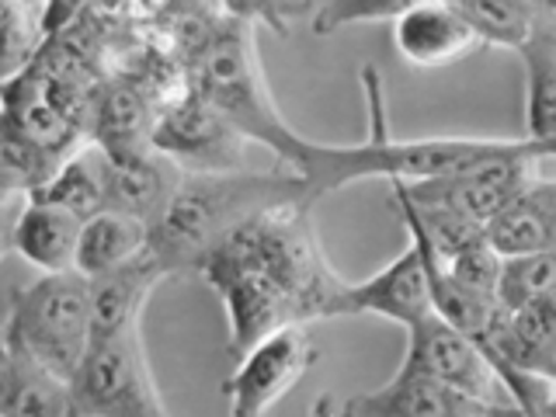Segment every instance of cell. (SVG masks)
Returning <instances> with one entry per match:
<instances>
[{"mask_svg":"<svg viewBox=\"0 0 556 417\" xmlns=\"http://www.w3.org/2000/svg\"><path fill=\"white\" fill-rule=\"evenodd\" d=\"M74 417H170L150 372L143 324L91 344L77 376L70 379Z\"/></svg>","mask_w":556,"mask_h":417,"instance_id":"cell-6","label":"cell"},{"mask_svg":"<svg viewBox=\"0 0 556 417\" xmlns=\"http://www.w3.org/2000/svg\"><path fill=\"white\" fill-rule=\"evenodd\" d=\"M445 268V275L452 278L456 286L477 292V295H486V300H494V286H497V271H501V257L486 248V240L477 243V248H466L459 251L456 257L448 261H439Z\"/></svg>","mask_w":556,"mask_h":417,"instance_id":"cell-24","label":"cell"},{"mask_svg":"<svg viewBox=\"0 0 556 417\" xmlns=\"http://www.w3.org/2000/svg\"><path fill=\"white\" fill-rule=\"evenodd\" d=\"M282 205H317L292 170H219L181 174L164 216L150 226V254L167 275L199 271L202 257L223 237L261 213Z\"/></svg>","mask_w":556,"mask_h":417,"instance_id":"cell-3","label":"cell"},{"mask_svg":"<svg viewBox=\"0 0 556 417\" xmlns=\"http://www.w3.org/2000/svg\"><path fill=\"white\" fill-rule=\"evenodd\" d=\"M431 313L428 300V275H425V257H421V243L410 237L407 251L393 257L387 268L369 275L365 282L348 286L334 292V300L327 306L324 320H338V317H382L393 320L400 327H410L421 317Z\"/></svg>","mask_w":556,"mask_h":417,"instance_id":"cell-10","label":"cell"},{"mask_svg":"<svg viewBox=\"0 0 556 417\" xmlns=\"http://www.w3.org/2000/svg\"><path fill=\"white\" fill-rule=\"evenodd\" d=\"M181 185V170L156 150L109 153V170H104V213H122L139 223L153 226L164 216L167 202Z\"/></svg>","mask_w":556,"mask_h":417,"instance_id":"cell-14","label":"cell"},{"mask_svg":"<svg viewBox=\"0 0 556 417\" xmlns=\"http://www.w3.org/2000/svg\"><path fill=\"white\" fill-rule=\"evenodd\" d=\"M11 352H22L52 376L74 379L91 352V303L87 278L77 271L39 275L11 295L4 334Z\"/></svg>","mask_w":556,"mask_h":417,"instance_id":"cell-5","label":"cell"},{"mask_svg":"<svg viewBox=\"0 0 556 417\" xmlns=\"http://www.w3.org/2000/svg\"><path fill=\"white\" fill-rule=\"evenodd\" d=\"M400 369L442 382L445 390L473 400V404L511 407V400L504 396L501 379L494 372V365L486 362V355L463 330L448 327L434 313L407 327V352Z\"/></svg>","mask_w":556,"mask_h":417,"instance_id":"cell-7","label":"cell"},{"mask_svg":"<svg viewBox=\"0 0 556 417\" xmlns=\"http://www.w3.org/2000/svg\"><path fill=\"white\" fill-rule=\"evenodd\" d=\"M362 94L365 104H369V136H365V143L334 147V143H317V139L306 143L303 161L295 167V178H303L313 202L365 178L417 185V181L456 178V174L477 170L494 161H508V156L556 150V147L532 143V139H473V136L393 139L387 101H382V80L372 63L362 66Z\"/></svg>","mask_w":556,"mask_h":417,"instance_id":"cell-2","label":"cell"},{"mask_svg":"<svg viewBox=\"0 0 556 417\" xmlns=\"http://www.w3.org/2000/svg\"><path fill=\"white\" fill-rule=\"evenodd\" d=\"M191 91L213 104L243 143L271 150L278 156V167L295 174L309 139L295 132L275 109L248 22L223 14V25H216L213 39L195 56V87Z\"/></svg>","mask_w":556,"mask_h":417,"instance_id":"cell-4","label":"cell"},{"mask_svg":"<svg viewBox=\"0 0 556 417\" xmlns=\"http://www.w3.org/2000/svg\"><path fill=\"white\" fill-rule=\"evenodd\" d=\"M150 251V226L122 213H98L84 219L77 240L74 271L91 278L109 268L126 265V261Z\"/></svg>","mask_w":556,"mask_h":417,"instance_id":"cell-20","label":"cell"},{"mask_svg":"<svg viewBox=\"0 0 556 417\" xmlns=\"http://www.w3.org/2000/svg\"><path fill=\"white\" fill-rule=\"evenodd\" d=\"M167 278L150 251L118 268L87 278V303H91V344L122 334L132 324H143L150 292Z\"/></svg>","mask_w":556,"mask_h":417,"instance_id":"cell-13","label":"cell"},{"mask_svg":"<svg viewBox=\"0 0 556 417\" xmlns=\"http://www.w3.org/2000/svg\"><path fill=\"white\" fill-rule=\"evenodd\" d=\"M243 147L248 143L195 91L170 101L164 115L153 118L150 150L167 156L181 174L243 170Z\"/></svg>","mask_w":556,"mask_h":417,"instance_id":"cell-9","label":"cell"},{"mask_svg":"<svg viewBox=\"0 0 556 417\" xmlns=\"http://www.w3.org/2000/svg\"><path fill=\"white\" fill-rule=\"evenodd\" d=\"M0 417H74L70 382L8 348L0 376Z\"/></svg>","mask_w":556,"mask_h":417,"instance_id":"cell-18","label":"cell"},{"mask_svg":"<svg viewBox=\"0 0 556 417\" xmlns=\"http://www.w3.org/2000/svg\"><path fill=\"white\" fill-rule=\"evenodd\" d=\"M466 25L473 28L480 46L518 52L535 31L539 17L553 4H532V0H456Z\"/></svg>","mask_w":556,"mask_h":417,"instance_id":"cell-21","label":"cell"},{"mask_svg":"<svg viewBox=\"0 0 556 417\" xmlns=\"http://www.w3.org/2000/svg\"><path fill=\"white\" fill-rule=\"evenodd\" d=\"M393 46L414 70H442L483 49L456 0H407L393 17Z\"/></svg>","mask_w":556,"mask_h":417,"instance_id":"cell-12","label":"cell"},{"mask_svg":"<svg viewBox=\"0 0 556 417\" xmlns=\"http://www.w3.org/2000/svg\"><path fill=\"white\" fill-rule=\"evenodd\" d=\"M320 352L309 341L306 327H282L275 334L261 338L251 352L237 358L233 376L223 382V400L230 417H268V410L282 396L292 393Z\"/></svg>","mask_w":556,"mask_h":417,"instance_id":"cell-8","label":"cell"},{"mask_svg":"<svg viewBox=\"0 0 556 417\" xmlns=\"http://www.w3.org/2000/svg\"><path fill=\"white\" fill-rule=\"evenodd\" d=\"M8 199H17V195H11L8 185H4V178H0V202H8Z\"/></svg>","mask_w":556,"mask_h":417,"instance_id":"cell-28","label":"cell"},{"mask_svg":"<svg viewBox=\"0 0 556 417\" xmlns=\"http://www.w3.org/2000/svg\"><path fill=\"white\" fill-rule=\"evenodd\" d=\"M407 0H327L313 11V31L317 35H334L352 25H369V22H393L404 11Z\"/></svg>","mask_w":556,"mask_h":417,"instance_id":"cell-23","label":"cell"},{"mask_svg":"<svg viewBox=\"0 0 556 417\" xmlns=\"http://www.w3.org/2000/svg\"><path fill=\"white\" fill-rule=\"evenodd\" d=\"M480 410L486 407L407 369H396V376H390V382L376 390L355 393L348 400L320 393L313 404V417H473Z\"/></svg>","mask_w":556,"mask_h":417,"instance_id":"cell-11","label":"cell"},{"mask_svg":"<svg viewBox=\"0 0 556 417\" xmlns=\"http://www.w3.org/2000/svg\"><path fill=\"white\" fill-rule=\"evenodd\" d=\"M526 63V118L532 143L556 147V8L539 17L529 42L518 49Z\"/></svg>","mask_w":556,"mask_h":417,"instance_id":"cell-17","label":"cell"},{"mask_svg":"<svg viewBox=\"0 0 556 417\" xmlns=\"http://www.w3.org/2000/svg\"><path fill=\"white\" fill-rule=\"evenodd\" d=\"M4 365H8V341L0 338V376H4Z\"/></svg>","mask_w":556,"mask_h":417,"instance_id":"cell-27","label":"cell"},{"mask_svg":"<svg viewBox=\"0 0 556 417\" xmlns=\"http://www.w3.org/2000/svg\"><path fill=\"white\" fill-rule=\"evenodd\" d=\"M80 226L84 223L77 216L63 213L56 205L25 199L14 223V254H22L42 275L74 271Z\"/></svg>","mask_w":556,"mask_h":417,"instance_id":"cell-16","label":"cell"},{"mask_svg":"<svg viewBox=\"0 0 556 417\" xmlns=\"http://www.w3.org/2000/svg\"><path fill=\"white\" fill-rule=\"evenodd\" d=\"M104 170H109V153L98 143L77 147L56 170H52V178L25 199L49 202L84 223L104 213Z\"/></svg>","mask_w":556,"mask_h":417,"instance_id":"cell-19","label":"cell"},{"mask_svg":"<svg viewBox=\"0 0 556 417\" xmlns=\"http://www.w3.org/2000/svg\"><path fill=\"white\" fill-rule=\"evenodd\" d=\"M483 240L497 257L556 251V181L549 174L526 185L483 223Z\"/></svg>","mask_w":556,"mask_h":417,"instance_id":"cell-15","label":"cell"},{"mask_svg":"<svg viewBox=\"0 0 556 417\" xmlns=\"http://www.w3.org/2000/svg\"><path fill=\"white\" fill-rule=\"evenodd\" d=\"M494 303L504 313L539 306V303H556V251L501 257Z\"/></svg>","mask_w":556,"mask_h":417,"instance_id":"cell-22","label":"cell"},{"mask_svg":"<svg viewBox=\"0 0 556 417\" xmlns=\"http://www.w3.org/2000/svg\"><path fill=\"white\" fill-rule=\"evenodd\" d=\"M473 417H526V414H521L518 407H486V410H480Z\"/></svg>","mask_w":556,"mask_h":417,"instance_id":"cell-26","label":"cell"},{"mask_svg":"<svg viewBox=\"0 0 556 417\" xmlns=\"http://www.w3.org/2000/svg\"><path fill=\"white\" fill-rule=\"evenodd\" d=\"M22 202L25 195L0 202V261L14 254V223H17V213H22Z\"/></svg>","mask_w":556,"mask_h":417,"instance_id":"cell-25","label":"cell"},{"mask_svg":"<svg viewBox=\"0 0 556 417\" xmlns=\"http://www.w3.org/2000/svg\"><path fill=\"white\" fill-rule=\"evenodd\" d=\"M309 208L282 205L261 213L202 257L199 275L216 289L230 324V358L282 327L327 317L341 278L320 251Z\"/></svg>","mask_w":556,"mask_h":417,"instance_id":"cell-1","label":"cell"}]
</instances>
